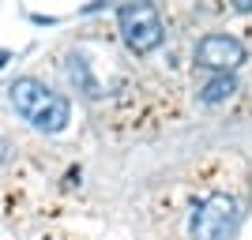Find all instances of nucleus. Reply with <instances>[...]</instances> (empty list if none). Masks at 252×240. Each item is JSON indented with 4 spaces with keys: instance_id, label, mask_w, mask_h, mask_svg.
<instances>
[{
    "instance_id": "nucleus-5",
    "label": "nucleus",
    "mask_w": 252,
    "mask_h": 240,
    "mask_svg": "<svg viewBox=\"0 0 252 240\" xmlns=\"http://www.w3.org/2000/svg\"><path fill=\"white\" fill-rule=\"evenodd\" d=\"M233 94H237V79H233V72H219L200 90V102L203 105H219V102H226V98H233Z\"/></svg>"
},
{
    "instance_id": "nucleus-1",
    "label": "nucleus",
    "mask_w": 252,
    "mask_h": 240,
    "mask_svg": "<svg viewBox=\"0 0 252 240\" xmlns=\"http://www.w3.org/2000/svg\"><path fill=\"white\" fill-rule=\"evenodd\" d=\"M8 98H11V109H15L34 132L57 135V132H64L68 120H72V105H68V98L57 94L53 86H45L42 79H31V75L15 79V83L8 86Z\"/></svg>"
},
{
    "instance_id": "nucleus-3",
    "label": "nucleus",
    "mask_w": 252,
    "mask_h": 240,
    "mask_svg": "<svg viewBox=\"0 0 252 240\" xmlns=\"http://www.w3.org/2000/svg\"><path fill=\"white\" fill-rule=\"evenodd\" d=\"M237 221H241L237 199L226 195V191H211L200 207L192 210L189 233H192V240H233Z\"/></svg>"
},
{
    "instance_id": "nucleus-6",
    "label": "nucleus",
    "mask_w": 252,
    "mask_h": 240,
    "mask_svg": "<svg viewBox=\"0 0 252 240\" xmlns=\"http://www.w3.org/2000/svg\"><path fill=\"white\" fill-rule=\"evenodd\" d=\"M230 4H233V8H237V11H245V15H249V11H252V0H230Z\"/></svg>"
},
{
    "instance_id": "nucleus-7",
    "label": "nucleus",
    "mask_w": 252,
    "mask_h": 240,
    "mask_svg": "<svg viewBox=\"0 0 252 240\" xmlns=\"http://www.w3.org/2000/svg\"><path fill=\"white\" fill-rule=\"evenodd\" d=\"M0 161H4V139H0Z\"/></svg>"
},
{
    "instance_id": "nucleus-4",
    "label": "nucleus",
    "mask_w": 252,
    "mask_h": 240,
    "mask_svg": "<svg viewBox=\"0 0 252 240\" xmlns=\"http://www.w3.org/2000/svg\"><path fill=\"white\" fill-rule=\"evenodd\" d=\"M245 45L233 38V34H207V38H200V45H196V64L200 68H211V72H233V68H241L245 64Z\"/></svg>"
},
{
    "instance_id": "nucleus-2",
    "label": "nucleus",
    "mask_w": 252,
    "mask_h": 240,
    "mask_svg": "<svg viewBox=\"0 0 252 240\" xmlns=\"http://www.w3.org/2000/svg\"><path fill=\"white\" fill-rule=\"evenodd\" d=\"M117 30H121V42L136 56H147L166 42V23L158 15L155 0H128L117 11Z\"/></svg>"
}]
</instances>
